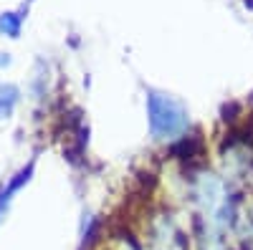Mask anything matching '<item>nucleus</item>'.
I'll return each mask as SVG.
<instances>
[{
	"mask_svg": "<svg viewBox=\"0 0 253 250\" xmlns=\"http://www.w3.org/2000/svg\"><path fill=\"white\" fill-rule=\"evenodd\" d=\"M147 250H187V240L170 215H155L147 225Z\"/></svg>",
	"mask_w": 253,
	"mask_h": 250,
	"instance_id": "obj_2",
	"label": "nucleus"
},
{
	"mask_svg": "<svg viewBox=\"0 0 253 250\" xmlns=\"http://www.w3.org/2000/svg\"><path fill=\"white\" fill-rule=\"evenodd\" d=\"M122 250H137V248H132V245H124Z\"/></svg>",
	"mask_w": 253,
	"mask_h": 250,
	"instance_id": "obj_3",
	"label": "nucleus"
},
{
	"mask_svg": "<svg viewBox=\"0 0 253 250\" xmlns=\"http://www.w3.org/2000/svg\"><path fill=\"white\" fill-rule=\"evenodd\" d=\"M150 107V124L157 139H172L187 127V114L182 109V104L165 96V94H150L147 99Z\"/></svg>",
	"mask_w": 253,
	"mask_h": 250,
	"instance_id": "obj_1",
	"label": "nucleus"
}]
</instances>
